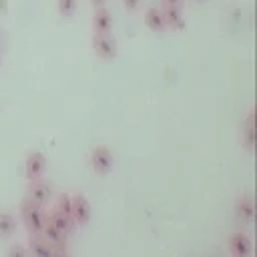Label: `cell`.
<instances>
[{
	"instance_id": "obj_11",
	"label": "cell",
	"mask_w": 257,
	"mask_h": 257,
	"mask_svg": "<svg viewBox=\"0 0 257 257\" xmlns=\"http://www.w3.org/2000/svg\"><path fill=\"white\" fill-rule=\"evenodd\" d=\"M253 133H255V112H253V108H251V110L247 112L243 124H241V145L245 147L247 153H253V145H255Z\"/></svg>"
},
{
	"instance_id": "obj_4",
	"label": "cell",
	"mask_w": 257,
	"mask_h": 257,
	"mask_svg": "<svg viewBox=\"0 0 257 257\" xmlns=\"http://www.w3.org/2000/svg\"><path fill=\"white\" fill-rule=\"evenodd\" d=\"M46 167H48V161L44 157V153L40 151H32L26 155V161H24V177L30 181H38L44 177L46 173Z\"/></svg>"
},
{
	"instance_id": "obj_3",
	"label": "cell",
	"mask_w": 257,
	"mask_h": 257,
	"mask_svg": "<svg viewBox=\"0 0 257 257\" xmlns=\"http://www.w3.org/2000/svg\"><path fill=\"white\" fill-rule=\"evenodd\" d=\"M90 167H92V171H94L96 175H100V177L108 175V173L112 171V167H114V157H112L110 149L104 147V145L94 147V149L90 151Z\"/></svg>"
},
{
	"instance_id": "obj_10",
	"label": "cell",
	"mask_w": 257,
	"mask_h": 257,
	"mask_svg": "<svg viewBox=\"0 0 257 257\" xmlns=\"http://www.w3.org/2000/svg\"><path fill=\"white\" fill-rule=\"evenodd\" d=\"M143 20H145V26L151 30V32H165L167 30V24H165V16H163V8L159 6H149L143 14Z\"/></svg>"
},
{
	"instance_id": "obj_13",
	"label": "cell",
	"mask_w": 257,
	"mask_h": 257,
	"mask_svg": "<svg viewBox=\"0 0 257 257\" xmlns=\"http://www.w3.org/2000/svg\"><path fill=\"white\" fill-rule=\"evenodd\" d=\"M42 237L50 243L52 249H66V239H68V235H64L62 231H58L48 219H46V225H44V229H42Z\"/></svg>"
},
{
	"instance_id": "obj_5",
	"label": "cell",
	"mask_w": 257,
	"mask_h": 257,
	"mask_svg": "<svg viewBox=\"0 0 257 257\" xmlns=\"http://www.w3.org/2000/svg\"><path fill=\"white\" fill-rule=\"evenodd\" d=\"M227 249L231 257H253V241L245 231H235L227 239Z\"/></svg>"
},
{
	"instance_id": "obj_2",
	"label": "cell",
	"mask_w": 257,
	"mask_h": 257,
	"mask_svg": "<svg viewBox=\"0 0 257 257\" xmlns=\"http://www.w3.org/2000/svg\"><path fill=\"white\" fill-rule=\"evenodd\" d=\"M90 46H92V52L102 60H114L118 54V42L110 32H106V34L92 32Z\"/></svg>"
},
{
	"instance_id": "obj_17",
	"label": "cell",
	"mask_w": 257,
	"mask_h": 257,
	"mask_svg": "<svg viewBox=\"0 0 257 257\" xmlns=\"http://www.w3.org/2000/svg\"><path fill=\"white\" fill-rule=\"evenodd\" d=\"M78 8V0H56V10L62 18H72Z\"/></svg>"
},
{
	"instance_id": "obj_22",
	"label": "cell",
	"mask_w": 257,
	"mask_h": 257,
	"mask_svg": "<svg viewBox=\"0 0 257 257\" xmlns=\"http://www.w3.org/2000/svg\"><path fill=\"white\" fill-rule=\"evenodd\" d=\"M50 257H70L66 249H52V255Z\"/></svg>"
},
{
	"instance_id": "obj_6",
	"label": "cell",
	"mask_w": 257,
	"mask_h": 257,
	"mask_svg": "<svg viewBox=\"0 0 257 257\" xmlns=\"http://www.w3.org/2000/svg\"><path fill=\"white\" fill-rule=\"evenodd\" d=\"M70 201H72V215L70 217H72L74 225H86L92 217V205H90L88 197L84 193H76L70 197Z\"/></svg>"
},
{
	"instance_id": "obj_7",
	"label": "cell",
	"mask_w": 257,
	"mask_h": 257,
	"mask_svg": "<svg viewBox=\"0 0 257 257\" xmlns=\"http://www.w3.org/2000/svg\"><path fill=\"white\" fill-rule=\"evenodd\" d=\"M26 199H30L32 203L44 207V205L52 199V187H50L48 183H44L42 179L30 181V183H28V189H26Z\"/></svg>"
},
{
	"instance_id": "obj_8",
	"label": "cell",
	"mask_w": 257,
	"mask_h": 257,
	"mask_svg": "<svg viewBox=\"0 0 257 257\" xmlns=\"http://www.w3.org/2000/svg\"><path fill=\"white\" fill-rule=\"evenodd\" d=\"M235 215H237V221L241 225H251L253 223V217H255V205H253V199L249 193H241L237 197V203H235Z\"/></svg>"
},
{
	"instance_id": "obj_24",
	"label": "cell",
	"mask_w": 257,
	"mask_h": 257,
	"mask_svg": "<svg viewBox=\"0 0 257 257\" xmlns=\"http://www.w3.org/2000/svg\"><path fill=\"white\" fill-rule=\"evenodd\" d=\"M0 66H2V48H0Z\"/></svg>"
},
{
	"instance_id": "obj_18",
	"label": "cell",
	"mask_w": 257,
	"mask_h": 257,
	"mask_svg": "<svg viewBox=\"0 0 257 257\" xmlns=\"http://www.w3.org/2000/svg\"><path fill=\"white\" fill-rule=\"evenodd\" d=\"M56 209H58L60 213H64L66 217H70V215H72V201H70V195L62 193V195L58 197V201H56ZM70 219H72V217H70Z\"/></svg>"
},
{
	"instance_id": "obj_12",
	"label": "cell",
	"mask_w": 257,
	"mask_h": 257,
	"mask_svg": "<svg viewBox=\"0 0 257 257\" xmlns=\"http://www.w3.org/2000/svg\"><path fill=\"white\" fill-rule=\"evenodd\" d=\"M26 249H28V257H50V255H52V247H50V243L42 237V233L30 235Z\"/></svg>"
},
{
	"instance_id": "obj_21",
	"label": "cell",
	"mask_w": 257,
	"mask_h": 257,
	"mask_svg": "<svg viewBox=\"0 0 257 257\" xmlns=\"http://www.w3.org/2000/svg\"><path fill=\"white\" fill-rule=\"evenodd\" d=\"M141 2H143V0H122V6H124V10L135 12V10H139Z\"/></svg>"
},
{
	"instance_id": "obj_19",
	"label": "cell",
	"mask_w": 257,
	"mask_h": 257,
	"mask_svg": "<svg viewBox=\"0 0 257 257\" xmlns=\"http://www.w3.org/2000/svg\"><path fill=\"white\" fill-rule=\"evenodd\" d=\"M6 257H28V249L22 243H12L6 251Z\"/></svg>"
},
{
	"instance_id": "obj_9",
	"label": "cell",
	"mask_w": 257,
	"mask_h": 257,
	"mask_svg": "<svg viewBox=\"0 0 257 257\" xmlns=\"http://www.w3.org/2000/svg\"><path fill=\"white\" fill-rule=\"evenodd\" d=\"M90 26H92V32L96 34H106L112 30V14L106 6H96L94 12H92V18H90Z\"/></svg>"
},
{
	"instance_id": "obj_14",
	"label": "cell",
	"mask_w": 257,
	"mask_h": 257,
	"mask_svg": "<svg viewBox=\"0 0 257 257\" xmlns=\"http://www.w3.org/2000/svg\"><path fill=\"white\" fill-rule=\"evenodd\" d=\"M46 219H48V221H50L58 231H62L64 235H70V233L74 231V227H76V225H74V221H72L70 217H66L64 213H60L58 209H52V211H50V215H48Z\"/></svg>"
},
{
	"instance_id": "obj_23",
	"label": "cell",
	"mask_w": 257,
	"mask_h": 257,
	"mask_svg": "<svg viewBox=\"0 0 257 257\" xmlns=\"http://www.w3.org/2000/svg\"><path fill=\"white\" fill-rule=\"evenodd\" d=\"M90 4L96 8V6H104V4H106V0H90Z\"/></svg>"
},
{
	"instance_id": "obj_1",
	"label": "cell",
	"mask_w": 257,
	"mask_h": 257,
	"mask_svg": "<svg viewBox=\"0 0 257 257\" xmlns=\"http://www.w3.org/2000/svg\"><path fill=\"white\" fill-rule=\"evenodd\" d=\"M20 221L26 227L28 235H38L42 233L44 225H46V213L44 207L32 203L30 199H24L20 203Z\"/></svg>"
},
{
	"instance_id": "obj_20",
	"label": "cell",
	"mask_w": 257,
	"mask_h": 257,
	"mask_svg": "<svg viewBox=\"0 0 257 257\" xmlns=\"http://www.w3.org/2000/svg\"><path fill=\"white\" fill-rule=\"evenodd\" d=\"M161 6L163 8H183L185 0H161Z\"/></svg>"
},
{
	"instance_id": "obj_25",
	"label": "cell",
	"mask_w": 257,
	"mask_h": 257,
	"mask_svg": "<svg viewBox=\"0 0 257 257\" xmlns=\"http://www.w3.org/2000/svg\"><path fill=\"white\" fill-rule=\"evenodd\" d=\"M195 2H205V0H195Z\"/></svg>"
},
{
	"instance_id": "obj_15",
	"label": "cell",
	"mask_w": 257,
	"mask_h": 257,
	"mask_svg": "<svg viewBox=\"0 0 257 257\" xmlns=\"http://www.w3.org/2000/svg\"><path fill=\"white\" fill-rule=\"evenodd\" d=\"M163 16H165L167 28H171V30H183L185 28L183 8H163Z\"/></svg>"
},
{
	"instance_id": "obj_16",
	"label": "cell",
	"mask_w": 257,
	"mask_h": 257,
	"mask_svg": "<svg viewBox=\"0 0 257 257\" xmlns=\"http://www.w3.org/2000/svg\"><path fill=\"white\" fill-rule=\"evenodd\" d=\"M16 217L8 211H0V239H10L16 233Z\"/></svg>"
}]
</instances>
